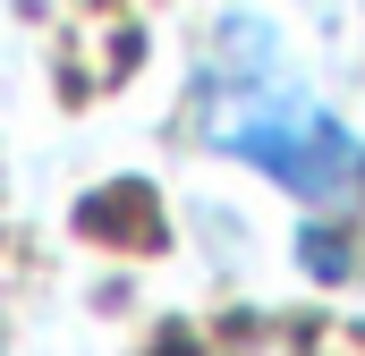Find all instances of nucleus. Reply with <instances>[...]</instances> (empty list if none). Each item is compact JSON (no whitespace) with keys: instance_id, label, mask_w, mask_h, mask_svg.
Here are the masks:
<instances>
[{"instance_id":"1","label":"nucleus","mask_w":365,"mask_h":356,"mask_svg":"<svg viewBox=\"0 0 365 356\" xmlns=\"http://www.w3.org/2000/svg\"><path fill=\"white\" fill-rule=\"evenodd\" d=\"M195 136L212 153H230L238 170L272 178L314 221L365 212V136L289 77L272 26H255V17H230L212 60L195 68Z\"/></svg>"}]
</instances>
